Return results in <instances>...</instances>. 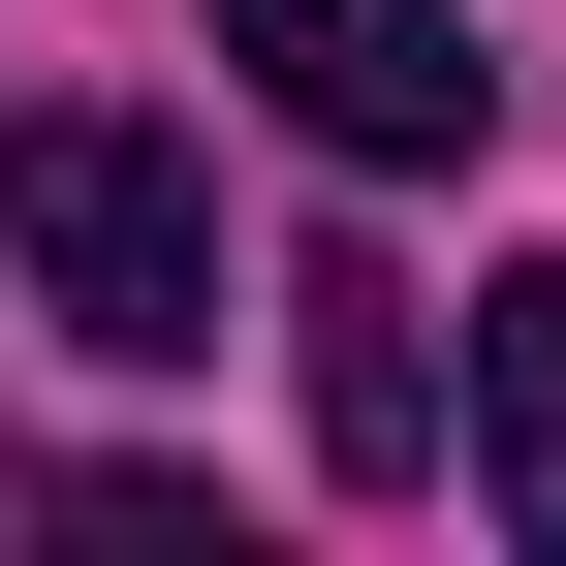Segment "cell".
<instances>
[{"mask_svg":"<svg viewBox=\"0 0 566 566\" xmlns=\"http://www.w3.org/2000/svg\"><path fill=\"white\" fill-rule=\"evenodd\" d=\"M221 63L283 126H315L346 189H409V158H472L504 126V63H472V0H221Z\"/></svg>","mask_w":566,"mask_h":566,"instance_id":"2","label":"cell"},{"mask_svg":"<svg viewBox=\"0 0 566 566\" xmlns=\"http://www.w3.org/2000/svg\"><path fill=\"white\" fill-rule=\"evenodd\" d=\"M283 346H315V472H346V504H409V472H441V346H409V283L315 252V283H283Z\"/></svg>","mask_w":566,"mask_h":566,"instance_id":"3","label":"cell"},{"mask_svg":"<svg viewBox=\"0 0 566 566\" xmlns=\"http://www.w3.org/2000/svg\"><path fill=\"white\" fill-rule=\"evenodd\" d=\"M472 504L566 535V252H535V283H472Z\"/></svg>","mask_w":566,"mask_h":566,"instance_id":"4","label":"cell"},{"mask_svg":"<svg viewBox=\"0 0 566 566\" xmlns=\"http://www.w3.org/2000/svg\"><path fill=\"white\" fill-rule=\"evenodd\" d=\"M0 283L158 378V346H221V189H189L126 95H32V126H0Z\"/></svg>","mask_w":566,"mask_h":566,"instance_id":"1","label":"cell"}]
</instances>
